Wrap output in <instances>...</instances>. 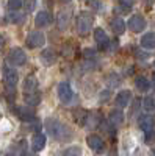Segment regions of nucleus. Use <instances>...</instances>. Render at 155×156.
<instances>
[{
	"label": "nucleus",
	"mask_w": 155,
	"mask_h": 156,
	"mask_svg": "<svg viewBox=\"0 0 155 156\" xmlns=\"http://www.w3.org/2000/svg\"><path fill=\"white\" fill-rule=\"evenodd\" d=\"M22 5H24V8H25L27 12H31L36 8V0H24Z\"/></svg>",
	"instance_id": "obj_27"
},
{
	"label": "nucleus",
	"mask_w": 155,
	"mask_h": 156,
	"mask_svg": "<svg viewBox=\"0 0 155 156\" xmlns=\"http://www.w3.org/2000/svg\"><path fill=\"white\" fill-rule=\"evenodd\" d=\"M138 123H139V128L143 129V131L150 133L152 129H153V117H152L150 114L141 115V117H139V120H138Z\"/></svg>",
	"instance_id": "obj_13"
},
{
	"label": "nucleus",
	"mask_w": 155,
	"mask_h": 156,
	"mask_svg": "<svg viewBox=\"0 0 155 156\" xmlns=\"http://www.w3.org/2000/svg\"><path fill=\"white\" fill-rule=\"evenodd\" d=\"M153 67H155V62H153Z\"/></svg>",
	"instance_id": "obj_37"
},
{
	"label": "nucleus",
	"mask_w": 155,
	"mask_h": 156,
	"mask_svg": "<svg viewBox=\"0 0 155 156\" xmlns=\"http://www.w3.org/2000/svg\"><path fill=\"white\" fill-rule=\"evenodd\" d=\"M5 45V37L2 36V34H0V50H2V47Z\"/></svg>",
	"instance_id": "obj_34"
},
{
	"label": "nucleus",
	"mask_w": 155,
	"mask_h": 156,
	"mask_svg": "<svg viewBox=\"0 0 155 156\" xmlns=\"http://www.w3.org/2000/svg\"><path fill=\"white\" fill-rule=\"evenodd\" d=\"M24 19H25L24 14H20V12H17V11H11L9 14H8V20L11 23H22Z\"/></svg>",
	"instance_id": "obj_25"
},
{
	"label": "nucleus",
	"mask_w": 155,
	"mask_h": 156,
	"mask_svg": "<svg viewBox=\"0 0 155 156\" xmlns=\"http://www.w3.org/2000/svg\"><path fill=\"white\" fill-rule=\"evenodd\" d=\"M6 59H8V62L11 64V66L19 67V66H24V64L27 62V55H25V51H24L22 48L14 47V48L9 50Z\"/></svg>",
	"instance_id": "obj_3"
},
{
	"label": "nucleus",
	"mask_w": 155,
	"mask_h": 156,
	"mask_svg": "<svg viewBox=\"0 0 155 156\" xmlns=\"http://www.w3.org/2000/svg\"><path fill=\"white\" fill-rule=\"evenodd\" d=\"M108 95H110L108 90H103V92L100 94V101H107L108 100Z\"/></svg>",
	"instance_id": "obj_33"
},
{
	"label": "nucleus",
	"mask_w": 155,
	"mask_h": 156,
	"mask_svg": "<svg viewBox=\"0 0 155 156\" xmlns=\"http://www.w3.org/2000/svg\"><path fill=\"white\" fill-rule=\"evenodd\" d=\"M57 59H58V56L55 53V50H52V48H46L41 53V62L44 66H52V64L57 62Z\"/></svg>",
	"instance_id": "obj_11"
},
{
	"label": "nucleus",
	"mask_w": 155,
	"mask_h": 156,
	"mask_svg": "<svg viewBox=\"0 0 155 156\" xmlns=\"http://www.w3.org/2000/svg\"><path fill=\"white\" fill-rule=\"evenodd\" d=\"M83 55H85V58H89V56H94V55H96V51L91 50V48H86V50L83 51Z\"/></svg>",
	"instance_id": "obj_32"
},
{
	"label": "nucleus",
	"mask_w": 155,
	"mask_h": 156,
	"mask_svg": "<svg viewBox=\"0 0 155 156\" xmlns=\"http://www.w3.org/2000/svg\"><path fill=\"white\" fill-rule=\"evenodd\" d=\"M46 129L55 140L66 142V140L72 139V129L68 125H64V123H61L55 119H47L46 120Z\"/></svg>",
	"instance_id": "obj_1"
},
{
	"label": "nucleus",
	"mask_w": 155,
	"mask_h": 156,
	"mask_svg": "<svg viewBox=\"0 0 155 156\" xmlns=\"http://www.w3.org/2000/svg\"><path fill=\"white\" fill-rule=\"evenodd\" d=\"M143 106L146 109L147 114H155V100L152 97H146L143 101Z\"/></svg>",
	"instance_id": "obj_24"
},
{
	"label": "nucleus",
	"mask_w": 155,
	"mask_h": 156,
	"mask_svg": "<svg viewBox=\"0 0 155 156\" xmlns=\"http://www.w3.org/2000/svg\"><path fill=\"white\" fill-rule=\"evenodd\" d=\"M60 2H61V3H69L71 0H60Z\"/></svg>",
	"instance_id": "obj_36"
},
{
	"label": "nucleus",
	"mask_w": 155,
	"mask_h": 156,
	"mask_svg": "<svg viewBox=\"0 0 155 156\" xmlns=\"http://www.w3.org/2000/svg\"><path fill=\"white\" fill-rule=\"evenodd\" d=\"M119 81H121V80H119V76H118V75H114V73H111V75L108 76V84H110V86H114V87H116V86H119Z\"/></svg>",
	"instance_id": "obj_29"
},
{
	"label": "nucleus",
	"mask_w": 155,
	"mask_h": 156,
	"mask_svg": "<svg viewBox=\"0 0 155 156\" xmlns=\"http://www.w3.org/2000/svg\"><path fill=\"white\" fill-rule=\"evenodd\" d=\"M108 122H110V125H113V126L121 125V123L124 122V112H122L121 109H113V111L110 112V115H108Z\"/></svg>",
	"instance_id": "obj_16"
},
{
	"label": "nucleus",
	"mask_w": 155,
	"mask_h": 156,
	"mask_svg": "<svg viewBox=\"0 0 155 156\" xmlns=\"http://www.w3.org/2000/svg\"><path fill=\"white\" fill-rule=\"evenodd\" d=\"M135 84H136L138 90H141V92H147V90L150 89V81L146 76H138L135 80Z\"/></svg>",
	"instance_id": "obj_21"
},
{
	"label": "nucleus",
	"mask_w": 155,
	"mask_h": 156,
	"mask_svg": "<svg viewBox=\"0 0 155 156\" xmlns=\"http://www.w3.org/2000/svg\"><path fill=\"white\" fill-rule=\"evenodd\" d=\"M24 100H25V103H27V105L36 106V105H39V101H41V95L38 94V90H36V92H31V94H25Z\"/></svg>",
	"instance_id": "obj_22"
},
{
	"label": "nucleus",
	"mask_w": 155,
	"mask_h": 156,
	"mask_svg": "<svg viewBox=\"0 0 155 156\" xmlns=\"http://www.w3.org/2000/svg\"><path fill=\"white\" fill-rule=\"evenodd\" d=\"M86 144L89 145V148H91L94 153H103L105 151V142H103L99 136L96 134H91L86 137Z\"/></svg>",
	"instance_id": "obj_7"
},
{
	"label": "nucleus",
	"mask_w": 155,
	"mask_h": 156,
	"mask_svg": "<svg viewBox=\"0 0 155 156\" xmlns=\"http://www.w3.org/2000/svg\"><path fill=\"white\" fill-rule=\"evenodd\" d=\"M71 20V11H61L58 14V28L60 30H66Z\"/></svg>",
	"instance_id": "obj_20"
},
{
	"label": "nucleus",
	"mask_w": 155,
	"mask_h": 156,
	"mask_svg": "<svg viewBox=\"0 0 155 156\" xmlns=\"http://www.w3.org/2000/svg\"><path fill=\"white\" fill-rule=\"evenodd\" d=\"M141 2L144 3V6H146L147 9H150V8L155 5V0H141Z\"/></svg>",
	"instance_id": "obj_31"
},
{
	"label": "nucleus",
	"mask_w": 155,
	"mask_h": 156,
	"mask_svg": "<svg viewBox=\"0 0 155 156\" xmlns=\"http://www.w3.org/2000/svg\"><path fill=\"white\" fill-rule=\"evenodd\" d=\"M57 94H58V98H60V101L61 103H71L72 101V98H74V92H72V87H71V84L69 83H60L58 84V87H57Z\"/></svg>",
	"instance_id": "obj_5"
},
{
	"label": "nucleus",
	"mask_w": 155,
	"mask_h": 156,
	"mask_svg": "<svg viewBox=\"0 0 155 156\" xmlns=\"http://www.w3.org/2000/svg\"><path fill=\"white\" fill-rule=\"evenodd\" d=\"M110 25H111V30L114 31V34H122V33L125 31V22H124L121 17L111 19Z\"/></svg>",
	"instance_id": "obj_19"
},
{
	"label": "nucleus",
	"mask_w": 155,
	"mask_h": 156,
	"mask_svg": "<svg viewBox=\"0 0 155 156\" xmlns=\"http://www.w3.org/2000/svg\"><path fill=\"white\" fill-rule=\"evenodd\" d=\"M24 90H25V94H31V92H36V90H38V80L35 76H27V78H25Z\"/></svg>",
	"instance_id": "obj_18"
},
{
	"label": "nucleus",
	"mask_w": 155,
	"mask_h": 156,
	"mask_svg": "<svg viewBox=\"0 0 155 156\" xmlns=\"http://www.w3.org/2000/svg\"><path fill=\"white\" fill-rule=\"evenodd\" d=\"M25 44L28 48H39L46 44V36L42 31H31L25 39Z\"/></svg>",
	"instance_id": "obj_4"
},
{
	"label": "nucleus",
	"mask_w": 155,
	"mask_h": 156,
	"mask_svg": "<svg viewBox=\"0 0 155 156\" xmlns=\"http://www.w3.org/2000/svg\"><path fill=\"white\" fill-rule=\"evenodd\" d=\"M114 156H118V154H114Z\"/></svg>",
	"instance_id": "obj_38"
},
{
	"label": "nucleus",
	"mask_w": 155,
	"mask_h": 156,
	"mask_svg": "<svg viewBox=\"0 0 155 156\" xmlns=\"http://www.w3.org/2000/svg\"><path fill=\"white\" fill-rule=\"evenodd\" d=\"M74 117L77 119V122H79L80 125H85V122H86V119H88V112H86L85 109H77V111L74 112Z\"/></svg>",
	"instance_id": "obj_26"
},
{
	"label": "nucleus",
	"mask_w": 155,
	"mask_h": 156,
	"mask_svg": "<svg viewBox=\"0 0 155 156\" xmlns=\"http://www.w3.org/2000/svg\"><path fill=\"white\" fill-rule=\"evenodd\" d=\"M146 25H147V22H146V19L141 16V14H133L130 19H128V22H127V27L130 28L133 33L143 31L146 28Z\"/></svg>",
	"instance_id": "obj_6"
},
{
	"label": "nucleus",
	"mask_w": 155,
	"mask_h": 156,
	"mask_svg": "<svg viewBox=\"0 0 155 156\" xmlns=\"http://www.w3.org/2000/svg\"><path fill=\"white\" fill-rule=\"evenodd\" d=\"M130 101H132V92L128 89L121 90V92L116 95V105H118L119 108H125Z\"/></svg>",
	"instance_id": "obj_10"
},
{
	"label": "nucleus",
	"mask_w": 155,
	"mask_h": 156,
	"mask_svg": "<svg viewBox=\"0 0 155 156\" xmlns=\"http://www.w3.org/2000/svg\"><path fill=\"white\" fill-rule=\"evenodd\" d=\"M94 39H96L97 45H99L102 50H107V48L110 47V37H108V34L103 31L102 28H96V30H94Z\"/></svg>",
	"instance_id": "obj_8"
},
{
	"label": "nucleus",
	"mask_w": 155,
	"mask_h": 156,
	"mask_svg": "<svg viewBox=\"0 0 155 156\" xmlns=\"http://www.w3.org/2000/svg\"><path fill=\"white\" fill-rule=\"evenodd\" d=\"M58 156H82V148L79 145H74V147H68L58 153Z\"/></svg>",
	"instance_id": "obj_23"
},
{
	"label": "nucleus",
	"mask_w": 155,
	"mask_h": 156,
	"mask_svg": "<svg viewBox=\"0 0 155 156\" xmlns=\"http://www.w3.org/2000/svg\"><path fill=\"white\" fill-rule=\"evenodd\" d=\"M93 14H89L88 11H83L79 14V17H77V31H79V34L82 36H86L89 33V30H91L93 27Z\"/></svg>",
	"instance_id": "obj_2"
},
{
	"label": "nucleus",
	"mask_w": 155,
	"mask_h": 156,
	"mask_svg": "<svg viewBox=\"0 0 155 156\" xmlns=\"http://www.w3.org/2000/svg\"><path fill=\"white\" fill-rule=\"evenodd\" d=\"M44 147H46V136L41 133H36L31 139V148L35 151H41Z\"/></svg>",
	"instance_id": "obj_17"
},
{
	"label": "nucleus",
	"mask_w": 155,
	"mask_h": 156,
	"mask_svg": "<svg viewBox=\"0 0 155 156\" xmlns=\"http://www.w3.org/2000/svg\"><path fill=\"white\" fill-rule=\"evenodd\" d=\"M50 23V14L47 11H39L36 14V17H35V25L38 28H44V27H47V25Z\"/></svg>",
	"instance_id": "obj_14"
},
{
	"label": "nucleus",
	"mask_w": 155,
	"mask_h": 156,
	"mask_svg": "<svg viewBox=\"0 0 155 156\" xmlns=\"http://www.w3.org/2000/svg\"><path fill=\"white\" fill-rule=\"evenodd\" d=\"M119 5L124 6L125 9H130L135 5V0H119Z\"/></svg>",
	"instance_id": "obj_30"
},
{
	"label": "nucleus",
	"mask_w": 155,
	"mask_h": 156,
	"mask_svg": "<svg viewBox=\"0 0 155 156\" xmlns=\"http://www.w3.org/2000/svg\"><path fill=\"white\" fill-rule=\"evenodd\" d=\"M16 112L17 115L20 117V119L24 122H27V123H36V117H35V112L31 109H27V108H16Z\"/></svg>",
	"instance_id": "obj_12"
},
{
	"label": "nucleus",
	"mask_w": 155,
	"mask_h": 156,
	"mask_svg": "<svg viewBox=\"0 0 155 156\" xmlns=\"http://www.w3.org/2000/svg\"><path fill=\"white\" fill-rule=\"evenodd\" d=\"M3 80H5V84L9 87V89H14L16 84H17V80H19V76H17V72L14 69H5L3 70Z\"/></svg>",
	"instance_id": "obj_9"
},
{
	"label": "nucleus",
	"mask_w": 155,
	"mask_h": 156,
	"mask_svg": "<svg viewBox=\"0 0 155 156\" xmlns=\"http://www.w3.org/2000/svg\"><path fill=\"white\" fill-rule=\"evenodd\" d=\"M150 86H152V87H153V90H155V76L152 78V83H150Z\"/></svg>",
	"instance_id": "obj_35"
},
{
	"label": "nucleus",
	"mask_w": 155,
	"mask_h": 156,
	"mask_svg": "<svg viewBox=\"0 0 155 156\" xmlns=\"http://www.w3.org/2000/svg\"><path fill=\"white\" fill-rule=\"evenodd\" d=\"M141 47L146 50H155V33H146L143 37H141Z\"/></svg>",
	"instance_id": "obj_15"
},
{
	"label": "nucleus",
	"mask_w": 155,
	"mask_h": 156,
	"mask_svg": "<svg viewBox=\"0 0 155 156\" xmlns=\"http://www.w3.org/2000/svg\"><path fill=\"white\" fill-rule=\"evenodd\" d=\"M22 6V0H8V8L11 11H17Z\"/></svg>",
	"instance_id": "obj_28"
}]
</instances>
